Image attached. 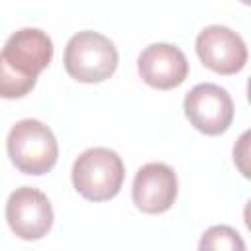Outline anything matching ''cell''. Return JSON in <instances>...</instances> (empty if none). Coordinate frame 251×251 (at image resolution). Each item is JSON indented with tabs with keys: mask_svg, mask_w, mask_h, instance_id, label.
Returning a JSON list of instances; mask_svg holds the SVG:
<instances>
[{
	"mask_svg": "<svg viewBox=\"0 0 251 251\" xmlns=\"http://www.w3.org/2000/svg\"><path fill=\"white\" fill-rule=\"evenodd\" d=\"M6 151L20 173L33 176L49 173L59 157V145L53 131L33 118L12 126L6 139Z\"/></svg>",
	"mask_w": 251,
	"mask_h": 251,
	"instance_id": "2",
	"label": "cell"
},
{
	"mask_svg": "<svg viewBox=\"0 0 251 251\" xmlns=\"http://www.w3.org/2000/svg\"><path fill=\"white\" fill-rule=\"evenodd\" d=\"M126 169L122 157L108 147L82 151L73 163L71 178L75 190L90 202L112 200L124 184Z\"/></svg>",
	"mask_w": 251,
	"mask_h": 251,
	"instance_id": "1",
	"label": "cell"
},
{
	"mask_svg": "<svg viewBox=\"0 0 251 251\" xmlns=\"http://www.w3.org/2000/svg\"><path fill=\"white\" fill-rule=\"evenodd\" d=\"M241 2H243V4H249V0H241Z\"/></svg>",
	"mask_w": 251,
	"mask_h": 251,
	"instance_id": "12",
	"label": "cell"
},
{
	"mask_svg": "<svg viewBox=\"0 0 251 251\" xmlns=\"http://www.w3.org/2000/svg\"><path fill=\"white\" fill-rule=\"evenodd\" d=\"M200 249H245L243 239L233 227L227 226H214L206 229L200 239Z\"/></svg>",
	"mask_w": 251,
	"mask_h": 251,
	"instance_id": "11",
	"label": "cell"
},
{
	"mask_svg": "<svg viewBox=\"0 0 251 251\" xmlns=\"http://www.w3.org/2000/svg\"><path fill=\"white\" fill-rule=\"evenodd\" d=\"M233 100L218 84L202 82L192 86L184 96V114L192 127L204 135H220L233 122Z\"/></svg>",
	"mask_w": 251,
	"mask_h": 251,
	"instance_id": "4",
	"label": "cell"
},
{
	"mask_svg": "<svg viewBox=\"0 0 251 251\" xmlns=\"http://www.w3.org/2000/svg\"><path fill=\"white\" fill-rule=\"evenodd\" d=\"M0 55L14 71L37 78L53 59V41L37 27H24L6 39Z\"/></svg>",
	"mask_w": 251,
	"mask_h": 251,
	"instance_id": "9",
	"label": "cell"
},
{
	"mask_svg": "<svg viewBox=\"0 0 251 251\" xmlns=\"http://www.w3.org/2000/svg\"><path fill=\"white\" fill-rule=\"evenodd\" d=\"M63 63L71 78L84 84L102 82L118 69V49L106 35L86 29L67 41Z\"/></svg>",
	"mask_w": 251,
	"mask_h": 251,
	"instance_id": "3",
	"label": "cell"
},
{
	"mask_svg": "<svg viewBox=\"0 0 251 251\" xmlns=\"http://www.w3.org/2000/svg\"><path fill=\"white\" fill-rule=\"evenodd\" d=\"M196 53L204 67L218 75H235L247 63V45L227 25H208L196 37Z\"/></svg>",
	"mask_w": 251,
	"mask_h": 251,
	"instance_id": "6",
	"label": "cell"
},
{
	"mask_svg": "<svg viewBox=\"0 0 251 251\" xmlns=\"http://www.w3.org/2000/svg\"><path fill=\"white\" fill-rule=\"evenodd\" d=\"M188 61L184 53L171 43H151L137 57V73L145 84L157 90L180 86L188 76Z\"/></svg>",
	"mask_w": 251,
	"mask_h": 251,
	"instance_id": "7",
	"label": "cell"
},
{
	"mask_svg": "<svg viewBox=\"0 0 251 251\" xmlns=\"http://www.w3.org/2000/svg\"><path fill=\"white\" fill-rule=\"evenodd\" d=\"M6 222L16 237L25 241L41 239L53 226L51 202L33 186H20L6 202Z\"/></svg>",
	"mask_w": 251,
	"mask_h": 251,
	"instance_id": "5",
	"label": "cell"
},
{
	"mask_svg": "<svg viewBox=\"0 0 251 251\" xmlns=\"http://www.w3.org/2000/svg\"><path fill=\"white\" fill-rule=\"evenodd\" d=\"M35 82H37L35 76H25L14 71L0 55V98H6V100L22 98L33 90Z\"/></svg>",
	"mask_w": 251,
	"mask_h": 251,
	"instance_id": "10",
	"label": "cell"
},
{
	"mask_svg": "<svg viewBox=\"0 0 251 251\" xmlns=\"http://www.w3.org/2000/svg\"><path fill=\"white\" fill-rule=\"evenodd\" d=\"M178 192V180L175 171L165 163H147L143 165L133 178L131 198L133 204L145 214H163L167 212Z\"/></svg>",
	"mask_w": 251,
	"mask_h": 251,
	"instance_id": "8",
	"label": "cell"
}]
</instances>
